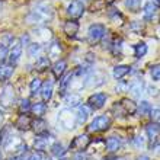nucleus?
Instances as JSON below:
<instances>
[{
    "label": "nucleus",
    "instance_id": "obj_8",
    "mask_svg": "<svg viewBox=\"0 0 160 160\" xmlns=\"http://www.w3.org/2000/svg\"><path fill=\"white\" fill-rule=\"evenodd\" d=\"M84 13V6L80 0H73L72 3L67 6V15L72 19H79L80 16H83Z\"/></svg>",
    "mask_w": 160,
    "mask_h": 160
},
{
    "label": "nucleus",
    "instance_id": "obj_12",
    "mask_svg": "<svg viewBox=\"0 0 160 160\" xmlns=\"http://www.w3.org/2000/svg\"><path fill=\"white\" fill-rule=\"evenodd\" d=\"M128 90L134 98H141V95L144 92V82L141 79H134L128 84Z\"/></svg>",
    "mask_w": 160,
    "mask_h": 160
},
{
    "label": "nucleus",
    "instance_id": "obj_39",
    "mask_svg": "<svg viewBox=\"0 0 160 160\" xmlns=\"http://www.w3.org/2000/svg\"><path fill=\"white\" fill-rule=\"evenodd\" d=\"M150 74H152V79L156 80V82H160V64H156L150 68Z\"/></svg>",
    "mask_w": 160,
    "mask_h": 160
},
{
    "label": "nucleus",
    "instance_id": "obj_38",
    "mask_svg": "<svg viewBox=\"0 0 160 160\" xmlns=\"http://www.w3.org/2000/svg\"><path fill=\"white\" fill-rule=\"evenodd\" d=\"M130 31L131 32H134V34H141L143 32V25H141V22H131L130 23Z\"/></svg>",
    "mask_w": 160,
    "mask_h": 160
},
{
    "label": "nucleus",
    "instance_id": "obj_46",
    "mask_svg": "<svg viewBox=\"0 0 160 160\" xmlns=\"http://www.w3.org/2000/svg\"><path fill=\"white\" fill-rule=\"evenodd\" d=\"M74 160H89V156L84 154L83 152H79L76 156H74Z\"/></svg>",
    "mask_w": 160,
    "mask_h": 160
},
{
    "label": "nucleus",
    "instance_id": "obj_53",
    "mask_svg": "<svg viewBox=\"0 0 160 160\" xmlns=\"http://www.w3.org/2000/svg\"><path fill=\"white\" fill-rule=\"evenodd\" d=\"M2 119H3V118H2V115H0V122H2Z\"/></svg>",
    "mask_w": 160,
    "mask_h": 160
},
{
    "label": "nucleus",
    "instance_id": "obj_51",
    "mask_svg": "<svg viewBox=\"0 0 160 160\" xmlns=\"http://www.w3.org/2000/svg\"><path fill=\"white\" fill-rule=\"evenodd\" d=\"M9 160H23V159L19 156H13V157H9Z\"/></svg>",
    "mask_w": 160,
    "mask_h": 160
},
{
    "label": "nucleus",
    "instance_id": "obj_56",
    "mask_svg": "<svg viewBox=\"0 0 160 160\" xmlns=\"http://www.w3.org/2000/svg\"><path fill=\"white\" fill-rule=\"evenodd\" d=\"M61 160H68V159H61Z\"/></svg>",
    "mask_w": 160,
    "mask_h": 160
},
{
    "label": "nucleus",
    "instance_id": "obj_32",
    "mask_svg": "<svg viewBox=\"0 0 160 160\" xmlns=\"http://www.w3.org/2000/svg\"><path fill=\"white\" fill-rule=\"evenodd\" d=\"M134 54L137 58H141V57H144V55L147 54V45L144 44V42H140V44H137V45L134 47Z\"/></svg>",
    "mask_w": 160,
    "mask_h": 160
},
{
    "label": "nucleus",
    "instance_id": "obj_44",
    "mask_svg": "<svg viewBox=\"0 0 160 160\" xmlns=\"http://www.w3.org/2000/svg\"><path fill=\"white\" fill-rule=\"evenodd\" d=\"M84 61L88 63V66H92L93 61H95V55H93L92 52H88V54H86V58H84Z\"/></svg>",
    "mask_w": 160,
    "mask_h": 160
},
{
    "label": "nucleus",
    "instance_id": "obj_20",
    "mask_svg": "<svg viewBox=\"0 0 160 160\" xmlns=\"http://www.w3.org/2000/svg\"><path fill=\"white\" fill-rule=\"evenodd\" d=\"M63 31H64V34L67 35V37H76V34L79 32V23H77L76 21L64 22Z\"/></svg>",
    "mask_w": 160,
    "mask_h": 160
},
{
    "label": "nucleus",
    "instance_id": "obj_34",
    "mask_svg": "<svg viewBox=\"0 0 160 160\" xmlns=\"http://www.w3.org/2000/svg\"><path fill=\"white\" fill-rule=\"evenodd\" d=\"M41 50H42V47L39 42H34V44L28 45V54H29V57H35Z\"/></svg>",
    "mask_w": 160,
    "mask_h": 160
},
{
    "label": "nucleus",
    "instance_id": "obj_37",
    "mask_svg": "<svg viewBox=\"0 0 160 160\" xmlns=\"http://www.w3.org/2000/svg\"><path fill=\"white\" fill-rule=\"evenodd\" d=\"M28 111H31L29 99H22L21 103H19V112H21V114H26Z\"/></svg>",
    "mask_w": 160,
    "mask_h": 160
},
{
    "label": "nucleus",
    "instance_id": "obj_4",
    "mask_svg": "<svg viewBox=\"0 0 160 160\" xmlns=\"http://www.w3.org/2000/svg\"><path fill=\"white\" fill-rule=\"evenodd\" d=\"M111 125V119L106 117V115H99L93 119L88 127L89 132H102V131H106Z\"/></svg>",
    "mask_w": 160,
    "mask_h": 160
},
{
    "label": "nucleus",
    "instance_id": "obj_55",
    "mask_svg": "<svg viewBox=\"0 0 160 160\" xmlns=\"http://www.w3.org/2000/svg\"><path fill=\"white\" fill-rule=\"evenodd\" d=\"M117 160H124V159H117Z\"/></svg>",
    "mask_w": 160,
    "mask_h": 160
},
{
    "label": "nucleus",
    "instance_id": "obj_21",
    "mask_svg": "<svg viewBox=\"0 0 160 160\" xmlns=\"http://www.w3.org/2000/svg\"><path fill=\"white\" fill-rule=\"evenodd\" d=\"M12 74H13V66L12 64L0 63V82H6V80H9Z\"/></svg>",
    "mask_w": 160,
    "mask_h": 160
},
{
    "label": "nucleus",
    "instance_id": "obj_23",
    "mask_svg": "<svg viewBox=\"0 0 160 160\" xmlns=\"http://www.w3.org/2000/svg\"><path fill=\"white\" fill-rule=\"evenodd\" d=\"M157 13V6L153 2H147L146 6H144V10H143V15H144V19L146 21H150L154 18V15Z\"/></svg>",
    "mask_w": 160,
    "mask_h": 160
},
{
    "label": "nucleus",
    "instance_id": "obj_5",
    "mask_svg": "<svg viewBox=\"0 0 160 160\" xmlns=\"http://www.w3.org/2000/svg\"><path fill=\"white\" fill-rule=\"evenodd\" d=\"M15 102V89L12 84H6L0 90V105L3 108H10Z\"/></svg>",
    "mask_w": 160,
    "mask_h": 160
},
{
    "label": "nucleus",
    "instance_id": "obj_6",
    "mask_svg": "<svg viewBox=\"0 0 160 160\" xmlns=\"http://www.w3.org/2000/svg\"><path fill=\"white\" fill-rule=\"evenodd\" d=\"M114 108H118L121 115H132L137 112V105L134 103V101L131 99H122L121 102H117Z\"/></svg>",
    "mask_w": 160,
    "mask_h": 160
},
{
    "label": "nucleus",
    "instance_id": "obj_30",
    "mask_svg": "<svg viewBox=\"0 0 160 160\" xmlns=\"http://www.w3.org/2000/svg\"><path fill=\"white\" fill-rule=\"evenodd\" d=\"M35 34H38L39 37V44L41 42H48L51 39V31L47 29V28H38L35 31Z\"/></svg>",
    "mask_w": 160,
    "mask_h": 160
},
{
    "label": "nucleus",
    "instance_id": "obj_26",
    "mask_svg": "<svg viewBox=\"0 0 160 160\" xmlns=\"http://www.w3.org/2000/svg\"><path fill=\"white\" fill-rule=\"evenodd\" d=\"M72 79H73V73L67 74L66 77L60 80V95L64 96V95H67V90L70 89V83H72Z\"/></svg>",
    "mask_w": 160,
    "mask_h": 160
},
{
    "label": "nucleus",
    "instance_id": "obj_50",
    "mask_svg": "<svg viewBox=\"0 0 160 160\" xmlns=\"http://www.w3.org/2000/svg\"><path fill=\"white\" fill-rule=\"evenodd\" d=\"M135 160H150V157H148V156H138Z\"/></svg>",
    "mask_w": 160,
    "mask_h": 160
},
{
    "label": "nucleus",
    "instance_id": "obj_35",
    "mask_svg": "<svg viewBox=\"0 0 160 160\" xmlns=\"http://www.w3.org/2000/svg\"><path fill=\"white\" fill-rule=\"evenodd\" d=\"M41 86H42V80L41 79H34L32 82H31V84H29V89H31V93L32 95H35L37 92H39L41 90Z\"/></svg>",
    "mask_w": 160,
    "mask_h": 160
},
{
    "label": "nucleus",
    "instance_id": "obj_31",
    "mask_svg": "<svg viewBox=\"0 0 160 160\" xmlns=\"http://www.w3.org/2000/svg\"><path fill=\"white\" fill-rule=\"evenodd\" d=\"M48 67H50V58L48 57H39L35 63V70H39V72H44Z\"/></svg>",
    "mask_w": 160,
    "mask_h": 160
},
{
    "label": "nucleus",
    "instance_id": "obj_43",
    "mask_svg": "<svg viewBox=\"0 0 160 160\" xmlns=\"http://www.w3.org/2000/svg\"><path fill=\"white\" fill-rule=\"evenodd\" d=\"M2 44H3V45H6V47L12 45V44H13V37L10 34H6V35H4V38H3V41H2Z\"/></svg>",
    "mask_w": 160,
    "mask_h": 160
},
{
    "label": "nucleus",
    "instance_id": "obj_33",
    "mask_svg": "<svg viewBox=\"0 0 160 160\" xmlns=\"http://www.w3.org/2000/svg\"><path fill=\"white\" fill-rule=\"evenodd\" d=\"M125 6L131 12H138L141 9V0H125Z\"/></svg>",
    "mask_w": 160,
    "mask_h": 160
},
{
    "label": "nucleus",
    "instance_id": "obj_16",
    "mask_svg": "<svg viewBox=\"0 0 160 160\" xmlns=\"http://www.w3.org/2000/svg\"><path fill=\"white\" fill-rule=\"evenodd\" d=\"M52 80H47L45 83H42L41 86V96H42V101L44 102H48L52 98Z\"/></svg>",
    "mask_w": 160,
    "mask_h": 160
},
{
    "label": "nucleus",
    "instance_id": "obj_27",
    "mask_svg": "<svg viewBox=\"0 0 160 160\" xmlns=\"http://www.w3.org/2000/svg\"><path fill=\"white\" fill-rule=\"evenodd\" d=\"M50 150H51V154L54 157H58V159L66 154V148H64V146L60 143V141H55V143L51 144Z\"/></svg>",
    "mask_w": 160,
    "mask_h": 160
},
{
    "label": "nucleus",
    "instance_id": "obj_24",
    "mask_svg": "<svg viewBox=\"0 0 160 160\" xmlns=\"http://www.w3.org/2000/svg\"><path fill=\"white\" fill-rule=\"evenodd\" d=\"M122 143H121V138L119 137H109V138L106 140V148H108V152L114 153V152H118L119 148H121Z\"/></svg>",
    "mask_w": 160,
    "mask_h": 160
},
{
    "label": "nucleus",
    "instance_id": "obj_41",
    "mask_svg": "<svg viewBox=\"0 0 160 160\" xmlns=\"http://www.w3.org/2000/svg\"><path fill=\"white\" fill-rule=\"evenodd\" d=\"M9 55V51H8V47L3 45V44H0V63H3L6 57Z\"/></svg>",
    "mask_w": 160,
    "mask_h": 160
},
{
    "label": "nucleus",
    "instance_id": "obj_13",
    "mask_svg": "<svg viewBox=\"0 0 160 160\" xmlns=\"http://www.w3.org/2000/svg\"><path fill=\"white\" fill-rule=\"evenodd\" d=\"M50 143H51V138L48 137V134L38 135L34 141V148L38 150V152H45V150H48V147H51Z\"/></svg>",
    "mask_w": 160,
    "mask_h": 160
},
{
    "label": "nucleus",
    "instance_id": "obj_3",
    "mask_svg": "<svg viewBox=\"0 0 160 160\" xmlns=\"http://www.w3.org/2000/svg\"><path fill=\"white\" fill-rule=\"evenodd\" d=\"M58 124L66 130H73L76 128L77 121H76V115L73 114L70 109H63L60 111L58 114Z\"/></svg>",
    "mask_w": 160,
    "mask_h": 160
},
{
    "label": "nucleus",
    "instance_id": "obj_15",
    "mask_svg": "<svg viewBox=\"0 0 160 160\" xmlns=\"http://www.w3.org/2000/svg\"><path fill=\"white\" fill-rule=\"evenodd\" d=\"M31 127L34 128V131L37 132V135H45L48 134V124L42 118H35L31 122Z\"/></svg>",
    "mask_w": 160,
    "mask_h": 160
},
{
    "label": "nucleus",
    "instance_id": "obj_11",
    "mask_svg": "<svg viewBox=\"0 0 160 160\" xmlns=\"http://www.w3.org/2000/svg\"><path fill=\"white\" fill-rule=\"evenodd\" d=\"M106 77L102 74V73H95V74H90V76L86 77L84 80V88H93V86H101V84L105 83Z\"/></svg>",
    "mask_w": 160,
    "mask_h": 160
},
{
    "label": "nucleus",
    "instance_id": "obj_49",
    "mask_svg": "<svg viewBox=\"0 0 160 160\" xmlns=\"http://www.w3.org/2000/svg\"><path fill=\"white\" fill-rule=\"evenodd\" d=\"M154 154H156L157 157H160V144H159V146H156V147H154Z\"/></svg>",
    "mask_w": 160,
    "mask_h": 160
},
{
    "label": "nucleus",
    "instance_id": "obj_7",
    "mask_svg": "<svg viewBox=\"0 0 160 160\" xmlns=\"http://www.w3.org/2000/svg\"><path fill=\"white\" fill-rule=\"evenodd\" d=\"M90 144V138L88 134H80L77 137L73 138V141L70 143V148L74 152H83L88 148V146Z\"/></svg>",
    "mask_w": 160,
    "mask_h": 160
},
{
    "label": "nucleus",
    "instance_id": "obj_10",
    "mask_svg": "<svg viewBox=\"0 0 160 160\" xmlns=\"http://www.w3.org/2000/svg\"><path fill=\"white\" fill-rule=\"evenodd\" d=\"M106 98L108 96H106L105 93H95V95H92L88 99V105L90 108H93V109H101L102 106L105 105Z\"/></svg>",
    "mask_w": 160,
    "mask_h": 160
},
{
    "label": "nucleus",
    "instance_id": "obj_45",
    "mask_svg": "<svg viewBox=\"0 0 160 160\" xmlns=\"http://www.w3.org/2000/svg\"><path fill=\"white\" fill-rule=\"evenodd\" d=\"M28 160H42V154H41V152H35V153H32L29 157H28Z\"/></svg>",
    "mask_w": 160,
    "mask_h": 160
},
{
    "label": "nucleus",
    "instance_id": "obj_52",
    "mask_svg": "<svg viewBox=\"0 0 160 160\" xmlns=\"http://www.w3.org/2000/svg\"><path fill=\"white\" fill-rule=\"evenodd\" d=\"M80 2H90V0H80Z\"/></svg>",
    "mask_w": 160,
    "mask_h": 160
},
{
    "label": "nucleus",
    "instance_id": "obj_25",
    "mask_svg": "<svg viewBox=\"0 0 160 160\" xmlns=\"http://www.w3.org/2000/svg\"><path fill=\"white\" fill-rule=\"evenodd\" d=\"M31 111L35 115V118H42L47 112V105L44 102H38V103H34V105L31 106Z\"/></svg>",
    "mask_w": 160,
    "mask_h": 160
},
{
    "label": "nucleus",
    "instance_id": "obj_18",
    "mask_svg": "<svg viewBox=\"0 0 160 160\" xmlns=\"http://www.w3.org/2000/svg\"><path fill=\"white\" fill-rule=\"evenodd\" d=\"M89 115H90V108H89V105H82L79 106V109H77V114H76V121L79 125H82V124H84L86 122V119L89 118Z\"/></svg>",
    "mask_w": 160,
    "mask_h": 160
},
{
    "label": "nucleus",
    "instance_id": "obj_36",
    "mask_svg": "<svg viewBox=\"0 0 160 160\" xmlns=\"http://www.w3.org/2000/svg\"><path fill=\"white\" fill-rule=\"evenodd\" d=\"M137 111H138L141 115H148V114H150V111H152V106H150V103H148V102L143 101L138 106H137Z\"/></svg>",
    "mask_w": 160,
    "mask_h": 160
},
{
    "label": "nucleus",
    "instance_id": "obj_19",
    "mask_svg": "<svg viewBox=\"0 0 160 160\" xmlns=\"http://www.w3.org/2000/svg\"><path fill=\"white\" fill-rule=\"evenodd\" d=\"M66 68H67V63L64 61V60H58V61H55L54 66H52V74H54L55 79H61L63 74L66 73Z\"/></svg>",
    "mask_w": 160,
    "mask_h": 160
},
{
    "label": "nucleus",
    "instance_id": "obj_22",
    "mask_svg": "<svg viewBox=\"0 0 160 160\" xmlns=\"http://www.w3.org/2000/svg\"><path fill=\"white\" fill-rule=\"evenodd\" d=\"M64 103L67 106H72V108H76L82 103V98L77 95V93H68V95H64Z\"/></svg>",
    "mask_w": 160,
    "mask_h": 160
},
{
    "label": "nucleus",
    "instance_id": "obj_1",
    "mask_svg": "<svg viewBox=\"0 0 160 160\" xmlns=\"http://www.w3.org/2000/svg\"><path fill=\"white\" fill-rule=\"evenodd\" d=\"M54 18V9L48 2H41L32 9V12L26 16V21L29 23H37V25H41V23H47L50 22L51 19Z\"/></svg>",
    "mask_w": 160,
    "mask_h": 160
},
{
    "label": "nucleus",
    "instance_id": "obj_54",
    "mask_svg": "<svg viewBox=\"0 0 160 160\" xmlns=\"http://www.w3.org/2000/svg\"><path fill=\"white\" fill-rule=\"evenodd\" d=\"M0 160H2V153H0Z\"/></svg>",
    "mask_w": 160,
    "mask_h": 160
},
{
    "label": "nucleus",
    "instance_id": "obj_47",
    "mask_svg": "<svg viewBox=\"0 0 160 160\" xmlns=\"http://www.w3.org/2000/svg\"><path fill=\"white\" fill-rule=\"evenodd\" d=\"M143 137H137V138L134 140V143H135V146H137V147H143L144 146V143H143Z\"/></svg>",
    "mask_w": 160,
    "mask_h": 160
},
{
    "label": "nucleus",
    "instance_id": "obj_17",
    "mask_svg": "<svg viewBox=\"0 0 160 160\" xmlns=\"http://www.w3.org/2000/svg\"><path fill=\"white\" fill-rule=\"evenodd\" d=\"M31 118L28 117L26 114H21L19 115V118L16 119V122H15V127H16L18 130L21 131H28L31 128Z\"/></svg>",
    "mask_w": 160,
    "mask_h": 160
},
{
    "label": "nucleus",
    "instance_id": "obj_40",
    "mask_svg": "<svg viewBox=\"0 0 160 160\" xmlns=\"http://www.w3.org/2000/svg\"><path fill=\"white\" fill-rule=\"evenodd\" d=\"M148 115L154 124H160V109H152Z\"/></svg>",
    "mask_w": 160,
    "mask_h": 160
},
{
    "label": "nucleus",
    "instance_id": "obj_9",
    "mask_svg": "<svg viewBox=\"0 0 160 160\" xmlns=\"http://www.w3.org/2000/svg\"><path fill=\"white\" fill-rule=\"evenodd\" d=\"M146 134H147L148 141H150V147H153V146H154V144L157 143V140H159L160 128L157 127V124L152 122V124L146 125Z\"/></svg>",
    "mask_w": 160,
    "mask_h": 160
},
{
    "label": "nucleus",
    "instance_id": "obj_58",
    "mask_svg": "<svg viewBox=\"0 0 160 160\" xmlns=\"http://www.w3.org/2000/svg\"><path fill=\"white\" fill-rule=\"evenodd\" d=\"M157 2H159V3H160V0H157Z\"/></svg>",
    "mask_w": 160,
    "mask_h": 160
},
{
    "label": "nucleus",
    "instance_id": "obj_57",
    "mask_svg": "<svg viewBox=\"0 0 160 160\" xmlns=\"http://www.w3.org/2000/svg\"><path fill=\"white\" fill-rule=\"evenodd\" d=\"M109 2H114V0H109Z\"/></svg>",
    "mask_w": 160,
    "mask_h": 160
},
{
    "label": "nucleus",
    "instance_id": "obj_59",
    "mask_svg": "<svg viewBox=\"0 0 160 160\" xmlns=\"http://www.w3.org/2000/svg\"><path fill=\"white\" fill-rule=\"evenodd\" d=\"M47 160H51V159H47Z\"/></svg>",
    "mask_w": 160,
    "mask_h": 160
},
{
    "label": "nucleus",
    "instance_id": "obj_28",
    "mask_svg": "<svg viewBox=\"0 0 160 160\" xmlns=\"http://www.w3.org/2000/svg\"><path fill=\"white\" fill-rule=\"evenodd\" d=\"M131 72V67L130 66H117V67L114 68V77L115 79H122V77H125L128 73Z\"/></svg>",
    "mask_w": 160,
    "mask_h": 160
},
{
    "label": "nucleus",
    "instance_id": "obj_42",
    "mask_svg": "<svg viewBox=\"0 0 160 160\" xmlns=\"http://www.w3.org/2000/svg\"><path fill=\"white\" fill-rule=\"evenodd\" d=\"M105 8V0H98L96 4H92V12H99V10H102V9Z\"/></svg>",
    "mask_w": 160,
    "mask_h": 160
},
{
    "label": "nucleus",
    "instance_id": "obj_48",
    "mask_svg": "<svg viewBox=\"0 0 160 160\" xmlns=\"http://www.w3.org/2000/svg\"><path fill=\"white\" fill-rule=\"evenodd\" d=\"M21 44H22V47H23V44L28 45V44H29V37H28V35H23L21 38Z\"/></svg>",
    "mask_w": 160,
    "mask_h": 160
},
{
    "label": "nucleus",
    "instance_id": "obj_14",
    "mask_svg": "<svg viewBox=\"0 0 160 160\" xmlns=\"http://www.w3.org/2000/svg\"><path fill=\"white\" fill-rule=\"evenodd\" d=\"M22 51H23V47H22V44H21V42H16V44L12 47L10 52H9V64L15 66V64L19 61V58H21Z\"/></svg>",
    "mask_w": 160,
    "mask_h": 160
},
{
    "label": "nucleus",
    "instance_id": "obj_2",
    "mask_svg": "<svg viewBox=\"0 0 160 160\" xmlns=\"http://www.w3.org/2000/svg\"><path fill=\"white\" fill-rule=\"evenodd\" d=\"M106 34V26L102 23H93L89 26L88 31V41L90 44H98Z\"/></svg>",
    "mask_w": 160,
    "mask_h": 160
},
{
    "label": "nucleus",
    "instance_id": "obj_29",
    "mask_svg": "<svg viewBox=\"0 0 160 160\" xmlns=\"http://www.w3.org/2000/svg\"><path fill=\"white\" fill-rule=\"evenodd\" d=\"M61 54V47L58 42H54L48 47V58H57Z\"/></svg>",
    "mask_w": 160,
    "mask_h": 160
}]
</instances>
